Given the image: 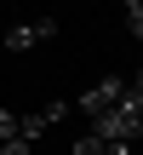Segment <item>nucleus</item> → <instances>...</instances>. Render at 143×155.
I'll return each instance as SVG.
<instances>
[{
  "mask_svg": "<svg viewBox=\"0 0 143 155\" xmlns=\"http://www.w3.org/2000/svg\"><path fill=\"white\" fill-rule=\"evenodd\" d=\"M75 155H132V144H109V138H92V132H86V138L75 144Z\"/></svg>",
  "mask_w": 143,
  "mask_h": 155,
  "instance_id": "4",
  "label": "nucleus"
},
{
  "mask_svg": "<svg viewBox=\"0 0 143 155\" xmlns=\"http://www.w3.org/2000/svg\"><path fill=\"white\" fill-rule=\"evenodd\" d=\"M120 98H126V81H97V86H86V92H80V98H75L69 109H86V115L97 121V115H109V109H115Z\"/></svg>",
  "mask_w": 143,
  "mask_h": 155,
  "instance_id": "2",
  "label": "nucleus"
},
{
  "mask_svg": "<svg viewBox=\"0 0 143 155\" xmlns=\"http://www.w3.org/2000/svg\"><path fill=\"white\" fill-rule=\"evenodd\" d=\"M0 155H34V144H23V138H11V144H0Z\"/></svg>",
  "mask_w": 143,
  "mask_h": 155,
  "instance_id": "7",
  "label": "nucleus"
},
{
  "mask_svg": "<svg viewBox=\"0 0 143 155\" xmlns=\"http://www.w3.org/2000/svg\"><path fill=\"white\" fill-rule=\"evenodd\" d=\"M138 132H143V104L132 98V92H126L109 115H97V121H92V138H109V144H132Z\"/></svg>",
  "mask_w": 143,
  "mask_h": 155,
  "instance_id": "1",
  "label": "nucleus"
},
{
  "mask_svg": "<svg viewBox=\"0 0 143 155\" xmlns=\"http://www.w3.org/2000/svg\"><path fill=\"white\" fill-rule=\"evenodd\" d=\"M52 35H57V17H34V23H17V29H6V52H29V46L52 40Z\"/></svg>",
  "mask_w": 143,
  "mask_h": 155,
  "instance_id": "3",
  "label": "nucleus"
},
{
  "mask_svg": "<svg viewBox=\"0 0 143 155\" xmlns=\"http://www.w3.org/2000/svg\"><path fill=\"white\" fill-rule=\"evenodd\" d=\"M11 138H17V115H11V109H0V144H11Z\"/></svg>",
  "mask_w": 143,
  "mask_h": 155,
  "instance_id": "6",
  "label": "nucleus"
},
{
  "mask_svg": "<svg viewBox=\"0 0 143 155\" xmlns=\"http://www.w3.org/2000/svg\"><path fill=\"white\" fill-rule=\"evenodd\" d=\"M126 29L143 40V0H132V6H126Z\"/></svg>",
  "mask_w": 143,
  "mask_h": 155,
  "instance_id": "5",
  "label": "nucleus"
}]
</instances>
